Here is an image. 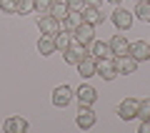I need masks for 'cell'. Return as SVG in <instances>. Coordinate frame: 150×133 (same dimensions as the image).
Returning a JSON list of instances; mask_svg holds the SVG:
<instances>
[{
	"label": "cell",
	"instance_id": "cell-1",
	"mask_svg": "<svg viewBox=\"0 0 150 133\" xmlns=\"http://www.w3.org/2000/svg\"><path fill=\"white\" fill-rule=\"evenodd\" d=\"M85 55H88V45H83V43H78V40H73L68 48L63 50V58H65L68 65H78Z\"/></svg>",
	"mask_w": 150,
	"mask_h": 133
},
{
	"label": "cell",
	"instance_id": "cell-2",
	"mask_svg": "<svg viewBox=\"0 0 150 133\" xmlns=\"http://www.w3.org/2000/svg\"><path fill=\"white\" fill-rule=\"evenodd\" d=\"M98 121V113L93 111V106H80L78 116H75V126L80 128V131H90Z\"/></svg>",
	"mask_w": 150,
	"mask_h": 133
},
{
	"label": "cell",
	"instance_id": "cell-3",
	"mask_svg": "<svg viewBox=\"0 0 150 133\" xmlns=\"http://www.w3.org/2000/svg\"><path fill=\"white\" fill-rule=\"evenodd\" d=\"M133 13L130 10H125L123 5H115V10L110 13V20H112V25L118 28V30H128L130 25H133Z\"/></svg>",
	"mask_w": 150,
	"mask_h": 133
},
{
	"label": "cell",
	"instance_id": "cell-4",
	"mask_svg": "<svg viewBox=\"0 0 150 133\" xmlns=\"http://www.w3.org/2000/svg\"><path fill=\"white\" fill-rule=\"evenodd\" d=\"M95 75H100L103 80H112L118 75V70H115V58H95Z\"/></svg>",
	"mask_w": 150,
	"mask_h": 133
},
{
	"label": "cell",
	"instance_id": "cell-5",
	"mask_svg": "<svg viewBox=\"0 0 150 133\" xmlns=\"http://www.w3.org/2000/svg\"><path fill=\"white\" fill-rule=\"evenodd\" d=\"M38 30L43 33V35L55 38L60 33V20H58V18H53V15H40V18H38Z\"/></svg>",
	"mask_w": 150,
	"mask_h": 133
},
{
	"label": "cell",
	"instance_id": "cell-6",
	"mask_svg": "<svg viewBox=\"0 0 150 133\" xmlns=\"http://www.w3.org/2000/svg\"><path fill=\"white\" fill-rule=\"evenodd\" d=\"M73 40L83 43V45H90V43L95 40V25H90V23H80V25L73 30Z\"/></svg>",
	"mask_w": 150,
	"mask_h": 133
},
{
	"label": "cell",
	"instance_id": "cell-7",
	"mask_svg": "<svg viewBox=\"0 0 150 133\" xmlns=\"http://www.w3.org/2000/svg\"><path fill=\"white\" fill-rule=\"evenodd\" d=\"M115 70H118L120 75H130V73H135V70H138V60H135L130 53L115 55Z\"/></svg>",
	"mask_w": 150,
	"mask_h": 133
},
{
	"label": "cell",
	"instance_id": "cell-8",
	"mask_svg": "<svg viewBox=\"0 0 150 133\" xmlns=\"http://www.w3.org/2000/svg\"><path fill=\"white\" fill-rule=\"evenodd\" d=\"M138 106H140L138 98H125L118 106V116L123 118V121H133V118H138Z\"/></svg>",
	"mask_w": 150,
	"mask_h": 133
},
{
	"label": "cell",
	"instance_id": "cell-9",
	"mask_svg": "<svg viewBox=\"0 0 150 133\" xmlns=\"http://www.w3.org/2000/svg\"><path fill=\"white\" fill-rule=\"evenodd\" d=\"M73 96H75V91L70 88V85H58L53 91V106L55 108H65L70 101H73Z\"/></svg>",
	"mask_w": 150,
	"mask_h": 133
},
{
	"label": "cell",
	"instance_id": "cell-10",
	"mask_svg": "<svg viewBox=\"0 0 150 133\" xmlns=\"http://www.w3.org/2000/svg\"><path fill=\"white\" fill-rule=\"evenodd\" d=\"M75 98H78V103H80V106H95L98 91L93 88V85H80V88L75 91Z\"/></svg>",
	"mask_w": 150,
	"mask_h": 133
},
{
	"label": "cell",
	"instance_id": "cell-11",
	"mask_svg": "<svg viewBox=\"0 0 150 133\" xmlns=\"http://www.w3.org/2000/svg\"><path fill=\"white\" fill-rule=\"evenodd\" d=\"M108 45H110V50H112V58H115V55H125L130 50V43H128V38H125L123 33H115Z\"/></svg>",
	"mask_w": 150,
	"mask_h": 133
},
{
	"label": "cell",
	"instance_id": "cell-12",
	"mask_svg": "<svg viewBox=\"0 0 150 133\" xmlns=\"http://www.w3.org/2000/svg\"><path fill=\"white\" fill-rule=\"evenodd\" d=\"M130 55H133L138 63H143V60H150V43L145 40H138V43H130Z\"/></svg>",
	"mask_w": 150,
	"mask_h": 133
},
{
	"label": "cell",
	"instance_id": "cell-13",
	"mask_svg": "<svg viewBox=\"0 0 150 133\" xmlns=\"http://www.w3.org/2000/svg\"><path fill=\"white\" fill-rule=\"evenodd\" d=\"M80 15H83V23H90V25H100L105 20V13L100 8H93V5H85L80 10Z\"/></svg>",
	"mask_w": 150,
	"mask_h": 133
},
{
	"label": "cell",
	"instance_id": "cell-14",
	"mask_svg": "<svg viewBox=\"0 0 150 133\" xmlns=\"http://www.w3.org/2000/svg\"><path fill=\"white\" fill-rule=\"evenodd\" d=\"M80 23H83L80 10H70L68 18H63V20H60V30H65V33H70V35H73V30L80 25Z\"/></svg>",
	"mask_w": 150,
	"mask_h": 133
},
{
	"label": "cell",
	"instance_id": "cell-15",
	"mask_svg": "<svg viewBox=\"0 0 150 133\" xmlns=\"http://www.w3.org/2000/svg\"><path fill=\"white\" fill-rule=\"evenodd\" d=\"M3 128H5V133H25L28 131V121L20 118V116H13V118H8V121L3 123Z\"/></svg>",
	"mask_w": 150,
	"mask_h": 133
},
{
	"label": "cell",
	"instance_id": "cell-16",
	"mask_svg": "<svg viewBox=\"0 0 150 133\" xmlns=\"http://www.w3.org/2000/svg\"><path fill=\"white\" fill-rule=\"evenodd\" d=\"M75 68H78V75H80V78H93V75H95V58H93V55H85Z\"/></svg>",
	"mask_w": 150,
	"mask_h": 133
},
{
	"label": "cell",
	"instance_id": "cell-17",
	"mask_svg": "<svg viewBox=\"0 0 150 133\" xmlns=\"http://www.w3.org/2000/svg\"><path fill=\"white\" fill-rule=\"evenodd\" d=\"M88 53H93V58H112L110 45H108V43H100V40H93Z\"/></svg>",
	"mask_w": 150,
	"mask_h": 133
},
{
	"label": "cell",
	"instance_id": "cell-18",
	"mask_svg": "<svg viewBox=\"0 0 150 133\" xmlns=\"http://www.w3.org/2000/svg\"><path fill=\"white\" fill-rule=\"evenodd\" d=\"M38 53H40V55H53V53H58V48H55V38L40 35V40H38Z\"/></svg>",
	"mask_w": 150,
	"mask_h": 133
},
{
	"label": "cell",
	"instance_id": "cell-19",
	"mask_svg": "<svg viewBox=\"0 0 150 133\" xmlns=\"http://www.w3.org/2000/svg\"><path fill=\"white\" fill-rule=\"evenodd\" d=\"M133 15L138 18V20H143V23H150V3L148 0H135Z\"/></svg>",
	"mask_w": 150,
	"mask_h": 133
},
{
	"label": "cell",
	"instance_id": "cell-20",
	"mask_svg": "<svg viewBox=\"0 0 150 133\" xmlns=\"http://www.w3.org/2000/svg\"><path fill=\"white\" fill-rule=\"evenodd\" d=\"M68 13H70V8H68L65 0H53V5H50V15L53 18L63 20V18H68Z\"/></svg>",
	"mask_w": 150,
	"mask_h": 133
},
{
	"label": "cell",
	"instance_id": "cell-21",
	"mask_svg": "<svg viewBox=\"0 0 150 133\" xmlns=\"http://www.w3.org/2000/svg\"><path fill=\"white\" fill-rule=\"evenodd\" d=\"M70 43H73V35H70V33H65V30H60L58 35H55V48H58L60 53H63V50L68 48Z\"/></svg>",
	"mask_w": 150,
	"mask_h": 133
},
{
	"label": "cell",
	"instance_id": "cell-22",
	"mask_svg": "<svg viewBox=\"0 0 150 133\" xmlns=\"http://www.w3.org/2000/svg\"><path fill=\"white\" fill-rule=\"evenodd\" d=\"M138 118H140V123H150V101H140Z\"/></svg>",
	"mask_w": 150,
	"mask_h": 133
},
{
	"label": "cell",
	"instance_id": "cell-23",
	"mask_svg": "<svg viewBox=\"0 0 150 133\" xmlns=\"http://www.w3.org/2000/svg\"><path fill=\"white\" fill-rule=\"evenodd\" d=\"M50 5H53V0H33V10L43 13V15H50Z\"/></svg>",
	"mask_w": 150,
	"mask_h": 133
},
{
	"label": "cell",
	"instance_id": "cell-24",
	"mask_svg": "<svg viewBox=\"0 0 150 133\" xmlns=\"http://www.w3.org/2000/svg\"><path fill=\"white\" fill-rule=\"evenodd\" d=\"M20 0H0V10L3 13H18Z\"/></svg>",
	"mask_w": 150,
	"mask_h": 133
},
{
	"label": "cell",
	"instance_id": "cell-25",
	"mask_svg": "<svg viewBox=\"0 0 150 133\" xmlns=\"http://www.w3.org/2000/svg\"><path fill=\"white\" fill-rule=\"evenodd\" d=\"M28 10H33V0H20V5H18V13L25 15Z\"/></svg>",
	"mask_w": 150,
	"mask_h": 133
},
{
	"label": "cell",
	"instance_id": "cell-26",
	"mask_svg": "<svg viewBox=\"0 0 150 133\" xmlns=\"http://www.w3.org/2000/svg\"><path fill=\"white\" fill-rule=\"evenodd\" d=\"M65 3H68L70 10H83L85 8V0H65Z\"/></svg>",
	"mask_w": 150,
	"mask_h": 133
},
{
	"label": "cell",
	"instance_id": "cell-27",
	"mask_svg": "<svg viewBox=\"0 0 150 133\" xmlns=\"http://www.w3.org/2000/svg\"><path fill=\"white\" fill-rule=\"evenodd\" d=\"M85 5H93V8H100L103 0H85Z\"/></svg>",
	"mask_w": 150,
	"mask_h": 133
},
{
	"label": "cell",
	"instance_id": "cell-28",
	"mask_svg": "<svg viewBox=\"0 0 150 133\" xmlns=\"http://www.w3.org/2000/svg\"><path fill=\"white\" fill-rule=\"evenodd\" d=\"M143 133H150V123H143V128H140Z\"/></svg>",
	"mask_w": 150,
	"mask_h": 133
},
{
	"label": "cell",
	"instance_id": "cell-29",
	"mask_svg": "<svg viewBox=\"0 0 150 133\" xmlns=\"http://www.w3.org/2000/svg\"><path fill=\"white\" fill-rule=\"evenodd\" d=\"M108 3H112V5H123V0H108Z\"/></svg>",
	"mask_w": 150,
	"mask_h": 133
},
{
	"label": "cell",
	"instance_id": "cell-30",
	"mask_svg": "<svg viewBox=\"0 0 150 133\" xmlns=\"http://www.w3.org/2000/svg\"><path fill=\"white\" fill-rule=\"evenodd\" d=\"M148 3H150V0H148Z\"/></svg>",
	"mask_w": 150,
	"mask_h": 133
}]
</instances>
